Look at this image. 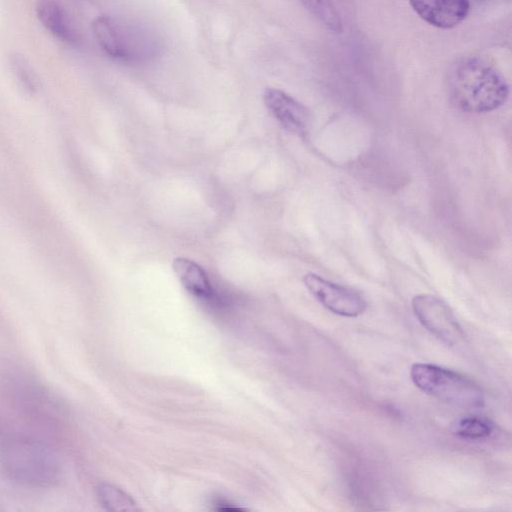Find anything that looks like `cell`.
I'll use <instances>...</instances> for the list:
<instances>
[{"instance_id": "6da1fadb", "label": "cell", "mask_w": 512, "mask_h": 512, "mask_svg": "<svg viewBox=\"0 0 512 512\" xmlns=\"http://www.w3.org/2000/svg\"><path fill=\"white\" fill-rule=\"evenodd\" d=\"M446 82L451 103L466 113L496 110L509 95V86L502 73L479 56L458 59L451 65Z\"/></svg>"}, {"instance_id": "7a4b0ae2", "label": "cell", "mask_w": 512, "mask_h": 512, "mask_svg": "<svg viewBox=\"0 0 512 512\" xmlns=\"http://www.w3.org/2000/svg\"><path fill=\"white\" fill-rule=\"evenodd\" d=\"M0 461L5 474L22 486L48 488L61 477V466L55 453L32 438L12 436L4 440Z\"/></svg>"}, {"instance_id": "3957f363", "label": "cell", "mask_w": 512, "mask_h": 512, "mask_svg": "<svg viewBox=\"0 0 512 512\" xmlns=\"http://www.w3.org/2000/svg\"><path fill=\"white\" fill-rule=\"evenodd\" d=\"M92 30L103 51L121 62H147L155 58L161 49L160 40L153 31L112 16L95 18Z\"/></svg>"}, {"instance_id": "277c9868", "label": "cell", "mask_w": 512, "mask_h": 512, "mask_svg": "<svg viewBox=\"0 0 512 512\" xmlns=\"http://www.w3.org/2000/svg\"><path fill=\"white\" fill-rule=\"evenodd\" d=\"M410 377L421 391L451 405L466 409L484 405L483 391L477 383L451 369L415 363L410 369Z\"/></svg>"}, {"instance_id": "5b68a950", "label": "cell", "mask_w": 512, "mask_h": 512, "mask_svg": "<svg viewBox=\"0 0 512 512\" xmlns=\"http://www.w3.org/2000/svg\"><path fill=\"white\" fill-rule=\"evenodd\" d=\"M412 310L419 322L435 337L447 345L458 344L464 336L451 308L431 294L413 297Z\"/></svg>"}, {"instance_id": "8992f818", "label": "cell", "mask_w": 512, "mask_h": 512, "mask_svg": "<svg viewBox=\"0 0 512 512\" xmlns=\"http://www.w3.org/2000/svg\"><path fill=\"white\" fill-rule=\"evenodd\" d=\"M303 282L310 293L329 311L344 317L362 314L366 301L355 290L329 281L315 273H307Z\"/></svg>"}, {"instance_id": "52a82bcc", "label": "cell", "mask_w": 512, "mask_h": 512, "mask_svg": "<svg viewBox=\"0 0 512 512\" xmlns=\"http://www.w3.org/2000/svg\"><path fill=\"white\" fill-rule=\"evenodd\" d=\"M263 101L268 111L286 130L300 136L307 132L309 111L294 97L282 90L267 88Z\"/></svg>"}, {"instance_id": "ba28073f", "label": "cell", "mask_w": 512, "mask_h": 512, "mask_svg": "<svg viewBox=\"0 0 512 512\" xmlns=\"http://www.w3.org/2000/svg\"><path fill=\"white\" fill-rule=\"evenodd\" d=\"M411 7L425 22L441 29L460 24L470 9V0H409Z\"/></svg>"}, {"instance_id": "9c48e42d", "label": "cell", "mask_w": 512, "mask_h": 512, "mask_svg": "<svg viewBox=\"0 0 512 512\" xmlns=\"http://www.w3.org/2000/svg\"><path fill=\"white\" fill-rule=\"evenodd\" d=\"M35 13L39 22L53 36L70 44L77 41L76 27L59 0H36Z\"/></svg>"}, {"instance_id": "30bf717a", "label": "cell", "mask_w": 512, "mask_h": 512, "mask_svg": "<svg viewBox=\"0 0 512 512\" xmlns=\"http://www.w3.org/2000/svg\"><path fill=\"white\" fill-rule=\"evenodd\" d=\"M172 269L190 294L205 299L212 297L211 282L206 271L197 262L185 257H176L172 261Z\"/></svg>"}, {"instance_id": "8fae6325", "label": "cell", "mask_w": 512, "mask_h": 512, "mask_svg": "<svg viewBox=\"0 0 512 512\" xmlns=\"http://www.w3.org/2000/svg\"><path fill=\"white\" fill-rule=\"evenodd\" d=\"M99 503L107 511H139L136 502L122 489L109 483H101L96 488Z\"/></svg>"}, {"instance_id": "7c38bea8", "label": "cell", "mask_w": 512, "mask_h": 512, "mask_svg": "<svg viewBox=\"0 0 512 512\" xmlns=\"http://www.w3.org/2000/svg\"><path fill=\"white\" fill-rule=\"evenodd\" d=\"M494 424L487 418L466 416L457 419L451 427L452 433L463 439L478 440L491 435Z\"/></svg>"}, {"instance_id": "4fadbf2b", "label": "cell", "mask_w": 512, "mask_h": 512, "mask_svg": "<svg viewBox=\"0 0 512 512\" xmlns=\"http://www.w3.org/2000/svg\"><path fill=\"white\" fill-rule=\"evenodd\" d=\"M305 8L326 28L340 33L342 21L333 0H300Z\"/></svg>"}, {"instance_id": "5bb4252c", "label": "cell", "mask_w": 512, "mask_h": 512, "mask_svg": "<svg viewBox=\"0 0 512 512\" xmlns=\"http://www.w3.org/2000/svg\"><path fill=\"white\" fill-rule=\"evenodd\" d=\"M9 65L22 85L29 89L35 90L37 86V77L33 70V67L28 60L21 54L13 53L9 56Z\"/></svg>"}]
</instances>
